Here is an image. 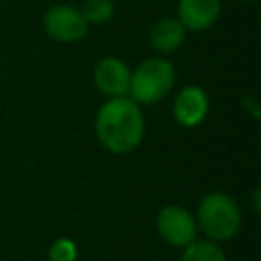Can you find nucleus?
Instances as JSON below:
<instances>
[{
    "mask_svg": "<svg viewBox=\"0 0 261 261\" xmlns=\"http://www.w3.org/2000/svg\"><path fill=\"white\" fill-rule=\"evenodd\" d=\"M243 2H253V0H243Z\"/></svg>",
    "mask_w": 261,
    "mask_h": 261,
    "instance_id": "obj_13",
    "label": "nucleus"
},
{
    "mask_svg": "<svg viewBox=\"0 0 261 261\" xmlns=\"http://www.w3.org/2000/svg\"><path fill=\"white\" fill-rule=\"evenodd\" d=\"M186 29L175 16L159 18L149 29V45L157 55H169L177 51L186 41Z\"/></svg>",
    "mask_w": 261,
    "mask_h": 261,
    "instance_id": "obj_9",
    "label": "nucleus"
},
{
    "mask_svg": "<svg viewBox=\"0 0 261 261\" xmlns=\"http://www.w3.org/2000/svg\"><path fill=\"white\" fill-rule=\"evenodd\" d=\"M208 110H210V98H208L206 90L202 86H196V84L184 86L177 92L173 106H171L173 120L184 128L200 126L206 120Z\"/></svg>",
    "mask_w": 261,
    "mask_h": 261,
    "instance_id": "obj_6",
    "label": "nucleus"
},
{
    "mask_svg": "<svg viewBox=\"0 0 261 261\" xmlns=\"http://www.w3.org/2000/svg\"><path fill=\"white\" fill-rule=\"evenodd\" d=\"M47 261H77V245L67 237L55 239L49 245Z\"/></svg>",
    "mask_w": 261,
    "mask_h": 261,
    "instance_id": "obj_12",
    "label": "nucleus"
},
{
    "mask_svg": "<svg viewBox=\"0 0 261 261\" xmlns=\"http://www.w3.org/2000/svg\"><path fill=\"white\" fill-rule=\"evenodd\" d=\"M198 232L212 243H226L237 237L243 224V212L239 202L224 192L206 194L194 214Z\"/></svg>",
    "mask_w": 261,
    "mask_h": 261,
    "instance_id": "obj_2",
    "label": "nucleus"
},
{
    "mask_svg": "<svg viewBox=\"0 0 261 261\" xmlns=\"http://www.w3.org/2000/svg\"><path fill=\"white\" fill-rule=\"evenodd\" d=\"M90 24L77 6L71 4H53L43 14V31L55 43L71 45L82 41L88 35Z\"/></svg>",
    "mask_w": 261,
    "mask_h": 261,
    "instance_id": "obj_4",
    "label": "nucleus"
},
{
    "mask_svg": "<svg viewBox=\"0 0 261 261\" xmlns=\"http://www.w3.org/2000/svg\"><path fill=\"white\" fill-rule=\"evenodd\" d=\"M222 10V0H177L175 18L190 33H204L214 27Z\"/></svg>",
    "mask_w": 261,
    "mask_h": 261,
    "instance_id": "obj_8",
    "label": "nucleus"
},
{
    "mask_svg": "<svg viewBox=\"0 0 261 261\" xmlns=\"http://www.w3.org/2000/svg\"><path fill=\"white\" fill-rule=\"evenodd\" d=\"M175 86V67L163 55L143 59L130 71L128 98L141 106H153L169 96Z\"/></svg>",
    "mask_w": 261,
    "mask_h": 261,
    "instance_id": "obj_3",
    "label": "nucleus"
},
{
    "mask_svg": "<svg viewBox=\"0 0 261 261\" xmlns=\"http://www.w3.org/2000/svg\"><path fill=\"white\" fill-rule=\"evenodd\" d=\"M179 261H228L222 247L208 239H196L181 249Z\"/></svg>",
    "mask_w": 261,
    "mask_h": 261,
    "instance_id": "obj_10",
    "label": "nucleus"
},
{
    "mask_svg": "<svg viewBox=\"0 0 261 261\" xmlns=\"http://www.w3.org/2000/svg\"><path fill=\"white\" fill-rule=\"evenodd\" d=\"M143 106L128 96L106 98L94 118V133L98 143L112 155L133 153L145 139Z\"/></svg>",
    "mask_w": 261,
    "mask_h": 261,
    "instance_id": "obj_1",
    "label": "nucleus"
},
{
    "mask_svg": "<svg viewBox=\"0 0 261 261\" xmlns=\"http://www.w3.org/2000/svg\"><path fill=\"white\" fill-rule=\"evenodd\" d=\"M130 67L124 59L106 55L94 67V84L106 98L128 96L130 86Z\"/></svg>",
    "mask_w": 261,
    "mask_h": 261,
    "instance_id": "obj_7",
    "label": "nucleus"
},
{
    "mask_svg": "<svg viewBox=\"0 0 261 261\" xmlns=\"http://www.w3.org/2000/svg\"><path fill=\"white\" fill-rule=\"evenodd\" d=\"M155 228L157 234L169 247L175 249H184L186 245L198 239V226L194 214L179 204H167L159 208L155 216Z\"/></svg>",
    "mask_w": 261,
    "mask_h": 261,
    "instance_id": "obj_5",
    "label": "nucleus"
},
{
    "mask_svg": "<svg viewBox=\"0 0 261 261\" xmlns=\"http://www.w3.org/2000/svg\"><path fill=\"white\" fill-rule=\"evenodd\" d=\"M114 0H84L80 12L88 24H106L114 16Z\"/></svg>",
    "mask_w": 261,
    "mask_h": 261,
    "instance_id": "obj_11",
    "label": "nucleus"
}]
</instances>
